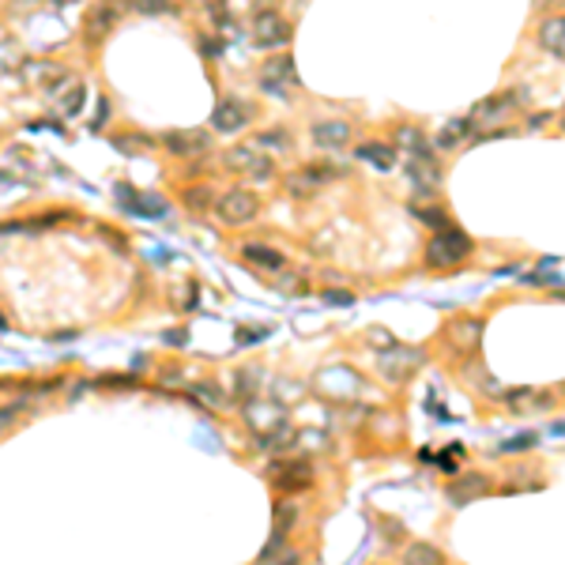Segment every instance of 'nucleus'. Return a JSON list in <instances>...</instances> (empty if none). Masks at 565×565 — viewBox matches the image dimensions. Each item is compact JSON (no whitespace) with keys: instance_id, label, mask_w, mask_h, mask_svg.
I'll return each instance as SVG.
<instances>
[{"instance_id":"f257e3e1","label":"nucleus","mask_w":565,"mask_h":565,"mask_svg":"<svg viewBox=\"0 0 565 565\" xmlns=\"http://www.w3.org/2000/svg\"><path fill=\"white\" fill-rule=\"evenodd\" d=\"M471 253H475V241H471L460 227H445V230H433V238L426 241L422 264L430 272H453V268L467 264Z\"/></svg>"},{"instance_id":"f03ea898","label":"nucleus","mask_w":565,"mask_h":565,"mask_svg":"<svg viewBox=\"0 0 565 565\" xmlns=\"http://www.w3.org/2000/svg\"><path fill=\"white\" fill-rule=\"evenodd\" d=\"M257 215H261V197L253 193V188L234 185V188H227V193H219L215 219H219V223H223V227H230V230L249 227Z\"/></svg>"},{"instance_id":"7ed1b4c3","label":"nucleus","mask_w":565,"mask_h":565,"mask_svg":"<svg viewBox=\"0 0 565 565\" xmlns=\"http://www.w3.org/2000/svg\"><path fill=\"white\" fill-rule=\"evenodd\" d=\"M339 174H343V170H339V166H328V163H305V166H298L294 174H287L282 188H287V197H294V200H309V197L325 193V185L336 181Z\"/></svg>"},{"instance_id":"20e7f679","label":"nucleus","mask_w":565,"mask_h":565,"mask_svg":"<svg viewBox=\"0 0 565 565\" xmlns=\"http://www.w3.org/2000/svg\"><path fill=\"white\" fill-rule=\"evenodd\" d=\"M223 166H227L230 174H241V177H272V174H275L272 155H268L257 140L234 144V147L223 155Z\"/></svg>"},{"instance_id":"39448f33","label":"nucleus","mask_w":565,"mask_h":565,"mask_svg":"<svg viewBox=\"0 0 565 565\" xmlns=\"http://www.w3.org/2000/svg\"><path fill=\"white\" fill-rule=\"evenodd\" d=\"M313 464L309 460H275L268 467V483L279 490V494H305L313 486Z\"/></svg>"},{"instance_id":"423d86ee","label":"nucleus","mask_w":565,"mask_h":565,"mask_svg":"<svg viewBox=\"0 0 565 565\" xmlns=\"http://www.w3.org/2000/svg\"><path fill=\"white\" fill-rule=\"evenodd\" d=\"M291 38H294V27L282 19L279 12H261L253 19V42L261 49H287Z\"/></svg>"},{"instance_id":"0eeeda50","label":"nucleus","mask_w":565,"mask_h":565,"mask_svg":"<svg viewBox=\"0 0 565 565\" xmlns=\"http://www.w3.org/2000/svg\"><path fill=\"white\" fill-rule=\"evenodd\" d=\"M253 121V106H249L245 99H234V94H227V99H219L215 110H211V129L215 133H241L245 124Z\"/></svg>"},{"instance_id":"6e6552de","label":"nucleus","mask_w":565,"mask_h":565,"mask_svg":"<svg viewBox=\"0 0 565 565\" xmlns=\"http://www.w3.org/2000/svg\"><path fill=\"white\" fill-rule=\"evenodd\" d=\"M163 147L177 159H197V155H208L211 151V133L204 129H174L163 136Z\"/></svg>"},{"instance_id":"1a4fd4ad","label":"nucleus","mask_w":565,"mask_h":565,"mask_svg":"<svg viewBox=\"0 0 565 565\" xmlns=\"http://www.w3.org/2000/svg\"><path fill=\"white\" fill-rule=\"evenodd\" d=\"M483 317H456L445 325V339H449V347L460 351V355H471V351H479V339H483Z\"/></svg>"},{"instance_id":"9d476101","label":"nucleus","mask_w":565,"mask_h":565,"mask_svg":"<svg viewBox=\"0 0 565 565\" xmlns=\"http://www.w3.org/2000/svg\"><path fill=\"white\" fill-rule=\"evenodd\" d=\"M313 144L325 147V151H339V147H347L351 136H355V124L351 121H343V117H332V121H317L309 129Z\"/></svg>"},{"instance_id":"9b49d317","label":"nucleus","mask_w":565,"mask_h":565,"mask_svg":"<svg viewBox=\"0 0 565 565\" xmlns=\"http://www.w3.org/2000/svg\"><path fill=\"white\" fill-rule=\"evenodd\" d=\"M117 27V8L110 5H94L87 16H83V42L87 46H102Z\"/></svg>"},{"instance_id":"f8f14e48","label":"nucleus","mask_w":565,"mask_h":565,"mask_svg":"<svg viewBox=\"0 0 565 565\" xmlns=\"http://www.w3.org/2000/svg\"><path fill=\"white\" fill-rule=\"evenodd\" d=\"M419 366H422V355L400 347V343H392V347L385 351V358H381V369H385L389 381H407V377H411Z\"/></svg>"},{"instance_id":"ddd939ff","label":"nucleus","mask_w":565,"mask_h":565,"mask_svg":"<svg viewBox=\"0 0 565 565\" xmlns=\"http://www.w3.org/2000/svg\"><path fill=\"white\" fill-rule=\"evenodd\" d=\"M294 83H298V72H294V57L291 53L272 57L268 65H264V72H261V87L264 91H287Z\"/></svg>"},{"instance_id":"4468645a","label":"nucleus","mask_w":565,"mask_h":565,"mask_svg":"<svg viewBox=\"0 0 565 565\" xmlns=\"http://www.w3.org/2000/svg\"><path fill=\"white\" fill-rule=\"evenodd\" d=\"M494 490V479L490 475H460L449 483V501L453 506H467V501H475V497H486Z\"/></svg>"},{"instance_id":"2eb2a0df","label":"nucleus","mask_w":565,"mask_h":565,"mask_svg":"<svg viewBox=\"0 0 565 565\" xmlns=\"http://www.w3.org/2000/svg\"><path fill=\"white\" fill-rule=\"evenodd\" d=\"M241 261L261 268V272H282V268H287V253H279L275 245H264V241L241 245Z\"/></svg>"},{"instance_id":"dca6fc26","label":"nucleus","mask_w":565,"mask_h":565,"mask_svg":"<svg viewBox=\"0 0 565 565\" xmlns=\"http://www.w3.org/2000/svg\"><path fill=\"white\" fill-rule=\"evenodd\" d=\"M407 174H411V181H415L419 188H426V193H433V188L442 185V163H437L430 151L411 155V163H407Z\"/></svg>"},{"instance_id":"f3484780","label":"nucleus","mask_w":565,"mask_h":565,"mask_svg":"<svg viewBox=\"0 0 565 565\" xmlns=\"http://www.w3.org/2000/svg\"><path fill=\"white\" fill-rule=\"evenodd\" d=\"M83 99H87V87L83 80H60L53 87V102H57V113H65V117H76L83 110Z\"/></svg>"},{"instance_id":"a211bd4d","label":"nucleus","mask_w":565,"mask_h":565,"mask_svg":"<svg viewBox=\"0 0 565 565\" xmlns=\"http://www.w3.org/2000/svg\"><path fill=\"white\" fill-rule=\"evenodd\" d=\"M355 159H358V163H369L373 170H392V166H396V144L366 140V144L355 147Z\"/></svg>"},{"instance_id":"6ab92c4d","label":"nucleus","mask_w":565,"mask_h":565,"mask_svg":"<svg viewBox=\"0 0 565 565\" xmlns=\"http://www.w3.org/2000/svg\"><path fill=\"white\" fill-rule=\"evenodd\" d=\"M513 110H517V102L509 99V94H490V99H483L475 106V113H471V124H497V121H506Z\"/></svg>"},{"instance_id":"aec40b11","label":"nucleus","mask_w":565,"mask_h":565,"mask_svg":"<svg viewBox=\"0 0 565 565\" xmlns=\"http://www.w3.org/2000/svg\"><path fill=\"white\" fill-rule=\"evenodd\" d=\"M539 46H543L550 57L565 60V16H547V19L539 23Z\"/></svg>"},{"instance_id":"412c9836","label":"nucleus","mask_w":565,"mask_h":565,"mask_svg":"<svg viewBox=\"0 0 565 565\" xmlns=\"http://www.w3.org/2000/svg\"><path fill=\"white\" fill-rule=\"evenodd\" d=\"M506 403H509V411H547V407H554V396L543 392V389H513L506 392Z\"/></svg>"},{"instance_id":"4be33fe9","label":"nucleus","mask_w":565,"mask_h":565,"mask_svg":"<svg viewBox=\"0 0 565 565\" xmlns=\"http://www.w3.org/2000/svg\"><path fill=\"white\" fill-rule=\"evenodd\" d=\"M181 204H185V211H193V215H208V211H215L219 197H215L211 185H188V188H181Z\"/></svg>"},{"instance_id":"5701e85b","label":"nucleus","mask_w":565,"mask_h":565,"mask_svg":"<svg viewBox=\"0 0 565 565\" xmlns=\"http://www.w3.org/2000/svg\"><path fill=\"white\" fill-rule=\"evenodd\" d=\"M403 565H445V554L430 543H411L403 554Z\"/></svg>"},{"instance_id":"b1692460","label":"nucleus","mask_w":565,"mask_h":565,"mask_svg":"<svg viewBox=\"0 0 565 565\" xmlns=\"http://www.w3.org/2000/svg\"><path fill=\"white\" fill-rule=\"evenodd\" d=\"M396 144H400V147H407L411 155H419V151H430V147H426V136H422V129H411V124H403V129H396Z\"/></svg>"},{"instance_id":"393cba45","label":"nucleus","mask_w":565,"mask_h":565,"mask_svg":"<svg viewBox=\"0 0 565 565\" xmlns=\"http://www.w3.org/2000/svg\"><path fill=\"white\" fill-rule=\"evenodd\" d=\"M467 129H471V121H449L445 129H442V136H437V144H442V147H456L460 140H467V136H471Z\"/></svg>"},{"instance_id":"a878e982","label":"nucleus","mask_w":565,"mask_h":565,"mask_svg":"<svg viewBox=\"0 0 565 565\" xmlns=\"http://www.w3.org/2000/svg\"><path fill=\"white\" fill-rule=\"evenodd\" d=\"M411 211H415V219H426V227H433V230H445V227H453L449 211H437V208H411Z\"/></svg>"},{"instance_id":"bb28decb","label":"nucleus","mask_w":565,"mask_h":565,"mask_svg":"<svg viewBox=\"0 0 565 565\" xmlns=\"http://www.w3.org/2000/svg\"><path fill=\"white\" fill-rule=\"evenodd\" d=\"M133 8L144 12V16H170L174 12L170 0H133Z\"/></svg>"},{"instance_id":"cd10ccee","label":"nucleus","mask_w":565,"mask_h":565,"mask_svg":"<svg viewBox=\"0 0 565 565\" xmlns=\"http://www.w3.org/2000/svg\"><path fill=\"white\" fill-rule=\"evenodd\" d=\"M291 520H298V509L291 506V501H279V506H275V531H282V536H287Z\"/></svg>"},{"instance_id":"c85d7f7f","label":"nucleus","mask_w":565,"mask_h":565,"mask_svg":"<svg viewBox=\"0 0 565 565\" xmlns=\"http://www.w3.org/2000/svg\"><path fill=\"white\" fill-rule=\"evenodd\" d=\"M23 415V403H8V407H0V437H5Z\"/></svg>"},{"instance_id":"c756f323","label":"nucleus","mask_w":565,"mask_h":565,"mask_svg":"<svg viewBox=\"0 0 565 565\" xmlns=\"http://www.w3.org/2000/svg\"><path fill=\"white\" fill-rule=\"evenodd\" d=\"M539 442V433H524V437H513V442H501V453H520V449H531Z\"/></svg>"},{"instance_id":"7c9ffc66","label":"nucleus","mask_w":565,"mask_h":565,"mask_svg":"<svg viewBox=\"0 0 565 565\" xmlns=\"http://www.w3.org/2000/svg\"><path fill=\"white\" fill-rule=\"evenodd\" d=\"M561 129H565V113H561Z\"/></svg>"},{"instance_id":"2f4dec72","label":"nucleus","mask_w":565,"mask_h":565,"mask_svg":"<svg viewBox=\"0 0 565 565\" xmlns=\"http://www.w3.org/2000/svg\"><path fill=\"white\" fill-rule=\"evenodd\" d=\"M0 328H5V321H0Z\"/></svg>"}]
</instances>
